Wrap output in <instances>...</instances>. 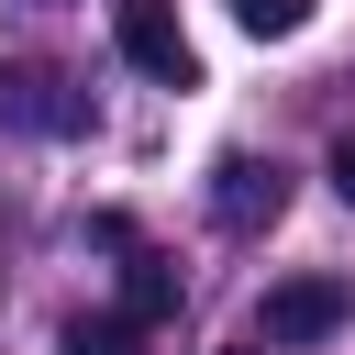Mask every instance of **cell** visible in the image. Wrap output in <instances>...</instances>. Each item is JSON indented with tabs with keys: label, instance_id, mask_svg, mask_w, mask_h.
Segmentation results:
<instances>
[{
	"label": "cell",
	"instance_id": "obj_3",
	"mask_svg": "<svg viewBox=\"0 0 355 355\" xmlns=\"http://www.w3.org/2000/svg\"><path fill=\"white\" fill-rule=\"evenodd\" d=\"M211 211H222V233H255V222H277V211H288V166H277V155H222V178H211Z\"/></svg>",
	"mask_w": 355,
	"mask_h": 355
},
{
	"label": "cell",
	"instance_id": "obj_8",
	"mask_svg": "<svg viewBox=\"0 0 355 355\" xmlns=\"http://www.w3.org/2000/svg\"><path fill=\"white\" fill-rule=\"evenodd\" d=\"M333 189L355 200V133H333Z\"/></svg>",
	"mask_w": 355,
	"mask_h": 355
},
{
	"label": "cell",
	"instance_id": "obj_2",
	"mask_svg": "<svg viewBox=\"0 0 355 355\" xmlns=\"http://www.w3.org/2000/svg\"><path fill=\"white\" fill-rule=\"evenodd\" d=\"M355 322V288L344 277H277L266 300H255V333L266 344H322V333H344Z\"/></svg>",
	"mask_w": 355,
	"mask_h": 355
},
{
	"label": "cell",
	"instance_id": "obj_1",
	"mask_svg": "<svg viewBox=\"0 0 355 355\" xmlns=\"http://www.w3.org/2000/svg\"><path fill=\"white\" fill-rule=\"evenodd\" d=\"M111 44H122V67H144L155 89H189V78H200L178 0H111Z\"/></svg>",
	"mask_w": 355,
	"mask_h": 355
},
{
	"label": "cell",
	"instance_id": "obj_6",
	"mask_svg": "<svg viewBox=\"0 0 355 355\" xmlns=\"http://www.w3.org/2000/svg\"><path fill=\"white\" fill-rule=\"evenodd\" d=\"M55 355H144V333H133V322H67Z\"/></svg>",
	"mask_w": 355,
	"mask_h": 355
},
{
	"label": "cell",
	"instance_id": "obj_5",
	"mask_svg": "<svg viewBox=\"0 0 355 355\" xmlns=\"http://www.w3.org/2000/svg\"><path fill=\"white\" fill-rule=\"evenodd\" d=\"M0 122H22V133H78V100L55 89V67H0Z\"/></svg>",
	"mask_w": 355,
	"mask_h": 355
},
{
	"label": "cell",
	"instance_id": "obj_4",
	"mask_svg": "<svg viewBox=\"0 0 355 355\" xmlns=\"http://www.w3.org/2000/svg\"><path fill=\"white\" fill-rule=\"evenodd\" d=\"M89 233L122 255V322H133V333H144V322H166V311H178V266H166L155 244H133V222H89Z\"/></svg>",
	"mask_w": 355,
	"mask_h": 355
},
{
	"label": "cell",
	"instance_id": "obj_7",
	"mask_svg": "<svg viewBox=\"0 0 355 355\" xmlns=\"http://www.w3.org/2000/svg\"><path fill=\"white\" fill-rule=\"evenodd\" d=\"M233 22L277 44V33H300V22H311V0H233Z\"/></svg>",
	"mask_w": 355,
	"mask_h": 355
}]
</instances>
